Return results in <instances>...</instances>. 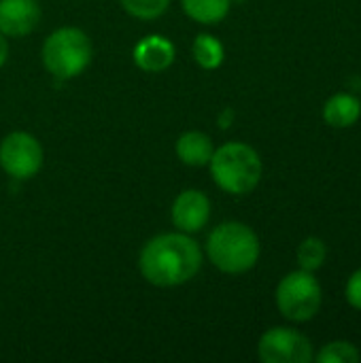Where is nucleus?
I'll list each match as a JSON object with an SVG mask.
<instances>
[{"label": "nucleus", "instance_id": "9", "mask_svg": "<svg viewBox=\"0 0 361 363\" xmlns=\"http://www.w3.org/2000/svg\"><path fill=\"white\" fill-rule=\"evenodd\" d=\"M40 21L36 0H0V32L9 38H21L34 32Z\"/></svg>", "mask_w": 361, "mask_h": 363}, {"label": "nucleus", "instance_id": "13", "mask_svg": "<svg viewBox=\"0 0 361 363\" xmlns=\"http://www.w3.org/2000/svg\"><path fill=\"white\" fill-rule=\"evenodd\" d=\"M183 13L202 26H215L223 21L232 9V0H181Z\"/></svg>", "mask_w": 361, "mask_h": 363}, {"label": "nucleus", "instance_id": "17", "mask_svg": "<svg viewBox=\"0 0 361 363\" xmlns=\"http://www.w3.org/2000/svg\"><path fill=\"white\" fill-rule=\"evenodd\" d=\"M319 363H357L360 362V351L355 345L345 342V340H336L326 345L319 355H317Z\"/></svg>", "mask_w": 361, "mask_h": 363}, {"label": "nucleus", "instance_id": "19", "mask_svg": "<svg viewBox=\"0 0 361 363\" xmlns=\"http://www.w3.org/2000/svg\"><path fill=\"white\" fill-rule=\"evenodd\" d=\"M234 117H236V113H234L232 108H223V111L219 113V117H217V125H219L221 130H228V128L232 125Z\"/></svg>", "mask_w": 361, "mask_h": 363}, {"label": "nucleus", "instance_id": "16", "mask_svg": "<svg viewBox=\"0 0 361 363\" xmlns=\"http://www.w3.org/2000/svg\"><path fill=\"white\" fill-rule=\"evenodd\" d=\"M119 2L128 15L143 19V21H151V19L162 17L168 11L172 0H119Z\"/></svg>", "mask_w": 361, "mask_h": 363}, {"label": "nucleus", "instance_id": "7", "mask_svg": "<svg viewBox=\"0 0 361 363\" xmlns=\"http://www.w3.org/2000/svg\"><path fill=\"white\" fill-rule=\"evenodd\" d=\"M257 357L264 363H309L313 362V345L291 328H272L262 334Z\"/></svg>", "mask_w": 361, "mask_h": 363}, {"label": "nucleus", "instance_id": "1", "mask_svg": "<svg viewBox=\"0 0 361 363\" xmlns=\"http://www.w3.org/2000/svg\"><path fill=\"white\" fill-rule=\"evenodd\" d=\"M204 253L185 232H166L149 238L138 253V272L153 287H181L196 279Z\"/></svg>", "mask_w": 361, "mask_h": 363}, {"label": "nucleus", "instance_id": "18", "mask_svg": "<svg viewBox=\"0 0 361 363\" xmlns=\"http://www.w3.org/2000/svg\"><path fill=\"white\" fill-rule=\"evenodd\" d=\"M345 296H347V302H349L353 308L361 311V268L357 272L351 274V279H349V283H347Z\"/></svg>", "mask_w": 361, "mask_h": 363}, {"label": "nucleus", "instance_id": "8", "mask_svg": "<svg viewBox=\"0 0 361 363\" xmlns=\"http://www.w3.org/2000/svg\"><path fill=\"white\" fill-rule=\"evenodd\" d=\"M172 225L185 234H198L211 219V200L200 189H183L170 208Z\"/></svg>", "mask_w": 361, "mask_h": 363}, {"label": "nucleus", "instance_id": "12", "mask_svg": "<svg viewBox=\"0 0 361 363\" xmlns=\"http://www.w3.org/2000/svg\"><path fill=\"white\" fill-rule=\"evenodd\" d=\"M361 115L360 100L351 94H336L323 106V119L332 128H351Z\"/></svg>", "mask_w": 361, "mask_h": 363}, {"label": "nucleus", "instance_id": "4", "mask_svg": "<svg viewBox=\"0 0 361 363\" xmlns=\"http://www.w3.org/2000/svg\"><path fill=\"white\" fill-rule=\"evenodd\" d=\"M40 57L45 70L53 79L68 81L85 72L91 64L94 47L87 32L74 26H62L45 38Z\"/></svg>", "mask_w": 361, "mask_h": 363}, {"label": "nucleus", "instance_id": "20", "mask_svg": "<svg viewBox=\"0 0 361 363\" xmlns=\"http://www.w3.org/2000/svg\"><path fill=\"white\" fill-rule=\"evenodd\" d=\"M6 57H9V43H6V36L0 32V68L4 66Z\"/></svg>", "mask_w": 361, "mask_h": 363}, {"label": "nucleus", "instance_id": "15", "mask_svg": "<svg viewBox=\"0 0 361 363\" xmlns=\"http://www.w3.org/2000/svg\"><path fill=\"white\" fill-rule=\"evenodd\" d=\"M326 255H328L326 242L321 238H315V236L302 240L298 247V264L302 270H309V272L319 270L326 262Z\"/></svg>", "mask_w": 361, "mask_h": 363}, {"label": "nucleus", "instance_id": "14", "mask_svg": "<svg viewBox=\"0 0 361 363\" xmlns=\"http://www.w3.org/2000/svg\"><path fill=\"white\" fill-rule=\"evenodd\" d=\"M191 55L196 60V64L204 70H217L223 60H226V49L221 45V40L215 34L202 32L194 38L191 45Z\"/></svg>", "mask_w": 361, "mask_h": 363}, {"label": "nucleus", "instance_id": "5", "mask_svg": "<svg viewBox=\"0 0 361 363\" xmlns=\"http://www.w3.org/2000/svg\"><path fill=\"white\" fill-rule=\"evenodd\" d=\"M277 308L279 313L296 323L311 321L321 308V285L309 270H296L281 279L277 285Z\"/></svg>", "mask_w": 361, "mask_h": 363}, {"label": "nucleus", "instance_id": "2", "mask_svg": "<svg viewBox=\"0 0 361 363\" xmlns=\"http://www.w3.org/2000/svg\"><path fill=\"white\" fill-rule=\"evenodd\" d=\"M262 245L257 234L240 221H226L211 230L206 257L223 274H245L260 262Z\"/></svg>", "mask_w": 361, "mask_h": 363}, {"label": "nucleus", "instance_id": "3", "mask_svg": "<svg viewBox=\"0 0 361 363\" xmlns=\"http://www.w3.org/2000/svg\"><path fill=\"white\" fill-rule=\"evenodd\" d=\"M215 185L230 196H247L262 181V157L247 143H226L215 149L209 162Z\"/></svg>", "mask_w": 361, "mask_h": 363}, {"label": "nucleus", "instance_id": "11", "mask_svg": "<svg viewBox=\"0 0 361 363\" xmlns=\"http://www.w3.org/2000/svg\"><path fill=\"white\" fill-rule=\"evenodd\" d=\"M174 153L181 160V164H185L189 168H204V166H209V162L215 153V145L206 132L187 130L177 138Z\"/></svg>", "mask_w": 361, "mask_h": 363}, {"label": "nucleus", "instance_id": "6", "mask_svg": "<svg viewBox=\"0 0 361 363\" xmlns=\"http://www.w3.org/2000/svg\"><path fill=\"white\" fill-rule=\"evenodd\" d=\"M45 162L43 145L30 132H11L0 140V168L15 181L34 179Z\"/></svg>", "mask_w": 361, "mask_h": 363}, {"label": "nucleus", "instance_id": "10", "mask_svg": "<svg viewBox=\"0 0 361 363\" xmlns=\"http://www.w3.org/2000/svg\"><path fill=\"white\" fill-rule=\"evenodd\" d=\"M177 49L172 40L162 34H149L140 38L132 51L134 64L145 72H164L172 66Z\"/></svg>", "mask_w": 361, "mask_h": 363}]
</instances>
